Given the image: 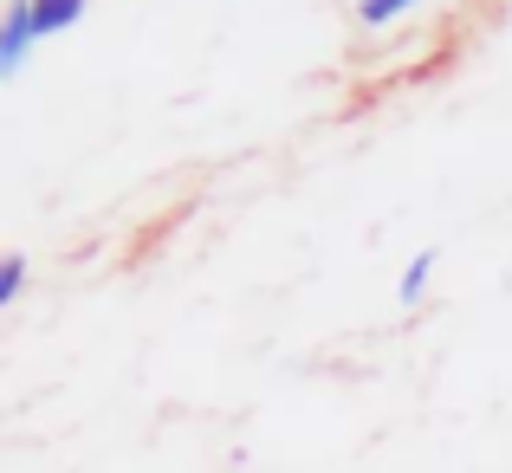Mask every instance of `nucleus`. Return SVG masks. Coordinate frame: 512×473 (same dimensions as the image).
<instances>
[{
	"label": "nucleus",
	"instance_id": "obj_2",
	"mask_svg": "<svg viewBox=\"0 0 512 473\" xmlns=\"http://www.w3.org/2000/svg\"><path fill=\"white\" fill-rule=\"evenodd\" d=\"M85 7H91V0H33V26H39V39L72 33V26L85 20Z\"/></svg>",
	"mask_w": 512,
	"mask_h": 473
},
{
	"label": "nucleus",
	"instance_id": "obj_4",
	"mask_svg": "<svg viewBox=\"0 0 512 473\" xmlns=\"http://www.w3.org/2000/svg\"><path fill=\"white\" fill-rule=\"evenodd\" d=\"M409 7H422V0H357V20L363 26H389V20H402Z\"/></svg>",
	"mask_w": 512,
	"mask_h": 473
},
{
	"label": "nucleus",
	"instance_id": "obj_5",
	"mask_svg": "<svg viewBox=\"0 0 512 473\" xmlns=\"http://www.w3.org/2000/svg\"><path fill=\"white\" fill-rule=\"evenodd\" d=\"M20 286H26V253H7V260H0V305L20 299Z\"/></svg>",
	"mask_w": 512,
	"mask_h": 473
},
{
	"label": "nucleus",
	"instance_id": "obj_3",
	"mask_svg": "<svg viewBox=\"0 0 512 473\" xmlns=\"http://www.w3.org/2000/svg\"><path fill=\"white\" fill-rule=\"evenodd\" d=\"M428 273H435V253L422 247L409 266H402V279H396V299H402V305H422V292H428Z\"/></svg>",
	"mask_w": 512,
	"mask_h": 473
},
{
	"label": "nucleus",
	"instance_id": "obj_1",
	"mask_svg": "<svg viewBox=\"0 0 512 473\" xmlns=\"http://www.w3.org/2000/svg\"><path fill=\"white\" fill-rule=\"evenodd\" d=\"M33 46H39L33 0H7V13H0V78H13V72H20Z\"/></svg>",
	"mask_w": 512,
	"mask_h": 473
}]
</instances>
